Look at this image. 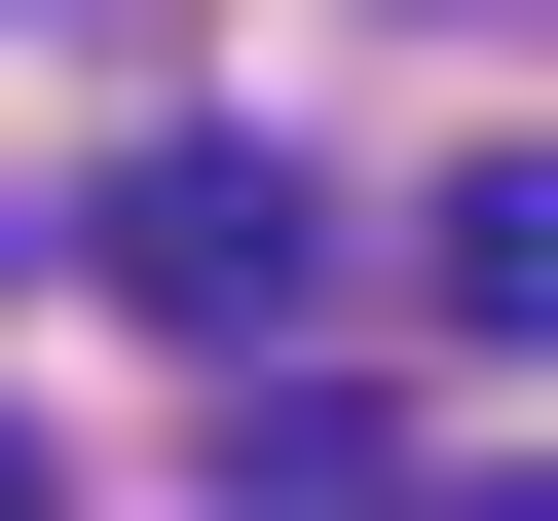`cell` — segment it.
I'll use <instances>...</instances> for the list:
<instances>
[{
	"label": "cell",
	"instance_id": "cell-1",
	"mask_svg": "<svg viewBox=\"0 0 558 521\" xmlns=\"http://www.w3.org/2000/svg\"><path fill=\"white\" fill-rule=\"evenodd\" d=\"M75 260H112L186 373H299V299H336V186H299V149H112V186H75Z\"/></svg>",
	"mask_w": 558,
	"mask_h": 521
},
{
	"label": "cell",
	"instance_id": "cell-2",
	"mask_svg": "<svg viewBox=\"0 0 558 521\" xmlns=\"http://www.w3.org/2000/svg\"><path fill=\"white\" fill-rule=\"evenodd\" d=\"M223 521H410V410L373 373H223Z\"/></svg>",
	"mask_w": 558,
	"mask_h": 521
},
{
	"label": "cell",
	"instance_id": "cell-3",
	"mask_svg": "<svg viewBox=\"0 0 558 521\" xmlns=\"http://www.w3.org/2000/svg\"><path fill=\"white\" fill-rule=\"evenodd\" d=\"M410 299H447V336L521 373V336H558V186H447V223H410Z\"/></svg>",
	"mask_w": 558,
	"mask_h": 521
},
{
	"label": "cell",
	"instance_id": "cell-4",
	"mask_svg": "<svg viewBox=\"0 0 558 521\" xmlns=\"http://www.w3.org/2000/svg\"><path fill=\"white\" fill-rule=\"evenodd\" d=\"M0 521H75V484H38V410H0Z\"/></svg>",
	"mask_w": 558,
	"mask_h": 521
},
{
	"label": "cell",
	"instance_id": "cell-5",
	"mask_svg": "<svg viewBox=\"0 0 558 521\" xmlns=\"http://www.w3.org/2000/svg\"><path fill=\"white\" fill-rule=\"evenodd\" d=\"M447 521H558V484H447Z\"/></svg>",
	"mask_w": 558,
	"mask_h": 521
},
{
	"label": "cell",
	"instance_id": "cell-6",
	"mask_svg": "<svg viewBox=\"0 0 558 521\" xmlns=\"http://www.w3.org/2000/svg\"><path fill=\"white\" fill-rule=\"evenodd\" d=\"M0 260H38V186H0Z\"/></svg>",
	"mask_w": 558,
	"mask_h": 521
}]
</instances>
